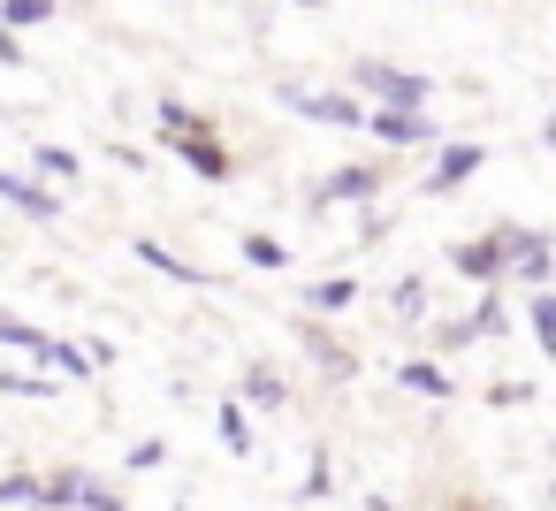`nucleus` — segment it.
Wrapping results in <instances>:
<instances>
[{
  "mask_svg": "<svg viewBox=\"0 0 556 511\" xmlns=\"http://www.w3.org/2000/svg\"><path fill=\"white\" fill-rule=\"evenodd\" d=\"M351 85L358 92H374V108H427V77H412V70H389V62H358L351 70Z\"/></svg>",
  "mask_w": 556,
  "mask_h": 511,
  "instance_id": "f257e3e1",
  "label": "nucleus"
},
{
  "mask_svg": "<svg viewBox=\"0 0 556 511\" xmlns=\"http://www.w3.org/2000/svg\"><path fill=\"white\" fill-rule=\"evenodd\" d=\"M282 108L305 115V123H336V130H358L366 123V108L351 92H313V85H282Z\"/></svg>",
  "mask_w": 556,
  "mask_h": 511,
  "instance_id": "f03ea898",
  "label": "nucleus"
},
{
  "mask_svg": "<svg viewBox=\"0 0 556 511\" xmlns=\"http://www.w3.org/2000/svg\"><path fill=\"white\" fill-rule=\"evenodd\" d=\"M358 130H374L381 146H427V138H434L427 108H366V123H358Z\"/></svg>",
  "mask_w": 556,
  "mask_h": 511,
  "instance_id": "7ed1b4c3",
  "label": "nucleus"
},
{
  "mask_svg": "<svg viewBox=\"0 0 556 511\" xmlns=\"http://www.w3.org/2000/svg\"><path fill=\"white\" fill-rule=\"evenodd\" d=\"M374 184H381L374 169H336V176L313 191V214H328V207H351V199H374Z\"/></svg>",
  "mask_w": 556,
  "mask_h": 511,
  "instance_id": "20e7f679",
  "label": "nucleus"
},
{
  "mask_svg": "<svg viewBox=\"0 0 556 511\" xmlns=\"http://www.w3.org/2000/svg\"><path fill=\"white\" fill-rule=\"evenodd\" d=\"M0 207H24L31 222H54V214H62V199H54V191L24 184V176H9V169H0Z\"/></svg>",
  "mask_w": 556,
  "mask_h": 511,
  "instance_id": "39448f33",
  "label": "nucleus"
},
{
  "mask_svg": "<svg viewBox=\"0 0 556 511\" xmlns=\"http://www.w3.org/2000/svg\"><path fill=\"white\" fill-rule=\"evenodd\" d=\"M472 169H480V146H442V161H434L427 191H457V184H465Z\"/></svg>",
  "mask_w": 556,
  "mask_h": 511,
  "instance_id": "423d86ee",
  "label": "nucleus"
},
{
  "mask_svg": "<svg viewBox=\"0 0 556 511\" xmlns=\"http://www.w3.org/2000/svg\"><path fill=\"white\" fill-rule=\"evenodd\" d=\"M176 153H184V161H191V169H199L206 184H222V176H229V153H222V146H214L206 130H199V138H176Z\"/></svg>",
  "mask_w": 556,
  "mask_h": 511,
  "instance_id": "0eeeda50",
  "label": "nucleus"
},
{
  "mask_svg": "<svg viewBox=\"0 0 556 511\" xmlns=\"http://www.w3.org/2000/svg\"><path fill=\"white\" fill-rule=\"evenodd\" d=\"M457 267H465L472 283H495V275H503V245H495V237H480V245H457Z\"/></svg>",
  "mask_w": 556,
  "mask_h": 511,
  "instance_id": "6e6552de",
  "label": "nucleus"
},
{
  "mask_svg": "<svg viewBox=\"0 0 556 511\" xmlns=\"http://www.w3.org/2000/svg\"><path fill=\"white\" fill-rule=\"evenodd\" d=\"M138 260H146V267H161V275H176V283H191V290H206V283H214L206 267H191V260H176V252H161V245H138Z\"/></svg>",
  "mask_w": 556,
  "mask_h": 511,
  "instance_id": "1a4fd4ad",
  "label": "nucleus"
},
{
  "mask_svg": "<svg viewBox=\"0 0 556 511\" xmlns=\"http://www.w3.org/2000/svg\"><path fill=\"white\" fill-rule=\"evenodd\" d=\"M39 359H47L54 374H70V382L92 374V351H85V344H39Z\"/></svg>",
  "mask_w": 556,
  "mask_h": 511,
  "instance_id": "9d476101",
  "label": "nucleus"
},
{
  "mask_svg": "<svg viewBox=\"0 0 556 511\" xmlns=\"http://www.w3.org/2000/svg\"><path fill=\"white\" fill-rule=\"evenodd\" d=\"M54 0H0V32H24V24H47Z\"/></svg>",
  "mask_w": 556,
  "mask_h": 511,
  "instance_id": "9b49d317",
  "label": "nucleus"
},
{
  "mask_svg": "<svg viewBox=\"0 0 556 511\" xmlns=\"http://www.w3.org/2000/svg\"><path fill=\"white\" fill-rule=\"evenodd\" d=\"M199 130H206V123H199L184 100H161V138H168V146H176V138H199Z\"/></svg>",
  "mask_w": 556,
  "mask_h": 511,
  "instance_id": "f8f14e48",
  "label": "nucleus"
},
{
  "mask_svg": "<svg viewBox=\"0 0 556 511\" xmlns=\"http://www.w3.org/2000/svg\"><path fill=\"white\" fill-rule=\"evenodd\" d=\"M526 321H533V344L548 351V344H556V298H548V290H533V306H526Z\"/></svg>",
  "mask_w": 556,
  "mask_h": 511,
  "instance_id": "ddd939ff",
  "label": "nucleus"
},
{
  "mask_svg": "<svg viewBox=\"0 0 556 511\" xmlns=\"http://www.w3.org/2000/svg\"><path fill=\"white\" fill-rule=\"evenodd\" d=\"M404 382H412V389H427V397H450V374H442L434 359H412V366H404Z\"/></svg>",
  "mask_w": 556,
  "mask_h": 511,
  "instance_id": "4468645a",
  "label": "nucleus"
},
{
  "mask_svg": "<svg viewBox=\"0 0 556 511\" xmlns=\"http://www.w3.org/2000/svg\"><path fill=\"white\" fill-rule=\"evenodd\" d=\"M351 298H358V290H351V283H343V275H336V283H320V290H313V298H305V306H313V313H343V306H351Z\"/></svg>",
  "mask_w": 556,
  "mask_h": 511,
  "instance_id": "2eb2a0df",
  "label": "nucleus"
},
{
  "mask_svg": "<svg viewBox=\"0 0 556 511\" xmlns=\"http://www.w3.org/2000/svg\"><path fill=\"white\" fill-rule=\"evenodd\" d=\"M39 169L62 176V184H77V153H70V146H39Z\"/></svg>",
  "mask_w": 556,
  "mask_h": 511,
  "instance_id": "dca6fc26",
  "label": "nucleus"
},
{
  "mask_svg": "<svg viewBox=\"0 0 556 511\" xmlns=\"http://www.w3.org/2000/svg\"><path fill=\"white\" fill-rule=\"evenodd\" d=\"M244 260H252V267H282L290 245H275V237H244Z\"/></svg>",
  "mask_w": 556,
  "mask_h": 511,
  "instance_id": "f3484780",
  "label": "nucleus"
},
{
  "mask_svg": "<svg viewBox=\"0 0 556 511\" xmlns=\"http://www.w3.org/2000/svg\"><path fill=\"white\" fill-rule=\"evenodd\" d=\"M222 443H229V450H252V427H244V404H222Z\"/></svg>",
  "mask_w": 556,
  "mask_h": 511,
  "instance_id": "a211bd4d",
  "label": "nucleus"
},
{
  "mask_svg": "<svg viewBox=\"0 0 556 511\" xmlns=\"http://www.w3.org/2000/svg\"><path fill=\"white\" fill-rule=\"evenodd\" d=\"M77 503H85V511H123V496L100 488V481H77Z\"/></svg>",
  "mask_w": 556,
  "mask_h": 511,
  "instance_id": "6ab92c4d",
  "label": "nucleus"
},
{
  "mask_svg": "<svg viewBox=\"0 0 556 511\" xmlns=\"http://www.w3.org/2000/svg\"><path fill=\"white\" fill-rule=\"evenodd\" d=\"M0 344H16V351H39L47 336H39V328H24V321H9V313H0Z\"/></svg>",
  "mask_w": 556,
  "mask_h": 511,
  "instance_id": "aec40b11",
  "label": "nucleus"
},
{
  "mask_svg": "<svg viewBox=\"0 0 556 511\" xmlns=\"http://www.w3.org/2000/svg\"><path fill=\"white\" fill-rule=\"evenodd\" d=\"M396 313L419 321V313H427V283H404V290H396Z\"/></svg>",
  "mask_w": 556,
  "mask_h": 511,
  "instance_id": "412c9836",
  "label": "nucleus"
},
{
  "mask_svg": "<svg viewBox=\"0 0 556 511\" xmlns=\"http://www.w3.org/2000/svg\"><path fill=\"white\" fill-rule=\"evenodd\" d=\"M244 389H252V397H260V404H282V382H275V374H252V382H244Z\"/></svg>",
  "mask_w": 556,
  "mask_h": 511,
  "instance_id": "4be33fe9",
  "label": "nucleus"
},
{
  "mask_svg": "<svg viewBox=\"0 0 556 511\" xmlns=\"http://www.w3.org/2000/svg\"><path fill=\"white\" fill-rule=\"evenodd\" d=\"M0 62H9V70H24V39H16V32H0Z\"/></svg>",
  "mask_w": 556,
  "mask_h": 511,
  "instance_id": "5701e85b",
  "label": "nucleus"
},
{
  "mask_svg": "<svg viewBox=\"0 0 556 511\" xmlns=\"http://www.w3.org/2000/svg\"><path fill=\"white\" fill-rule=\"evenodd\" d=\"M298 9H320V0H298Z\"/></svg>",
  "mask_w": 556,
  "mask_h": 511,
  "instance_id": "b1692460",
  "label": "nucleus"
},
{
  "mask_svg": "<svg viewBox=\"0 0 556 511\" xmlns=\"http://www.w3.org/2000/svg\"><path fill=\"white\" fill-rule=\"evenodd\" d=\"M176 511H184V503H176Z\"/></svg>",
  "mask_w": 556,
  "mask_h": 511,
  "instance_id": "393cba45",
  "label": "nucleus"
}]
</instances>
